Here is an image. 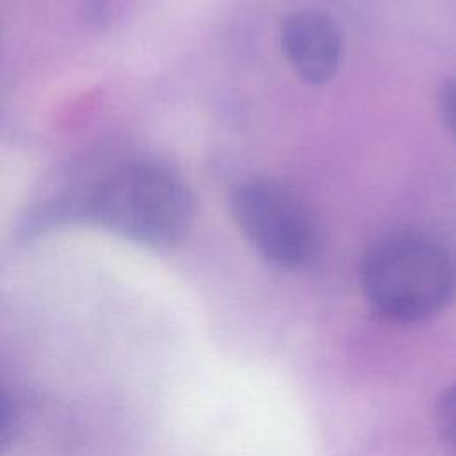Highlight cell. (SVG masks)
<instances>
[{
  "instance_id": "7a4b0ae2",
  "label": "cell",
  "mask_w": 456,
  "mask_h": 456,
  "mask_svg": "<svg viewBox=\"0 0 456 456\" xmlns=\"http://www.w3.org/2000/svg\"><path fill=\"white\" fill-rule=\"evenodd\" d=\"M360 283L367 301L387 319L411 322L438 312L454 285L449 253L433 239L390 235L363 256Z\"/></svg>"
},
{
  "instance_id": "52a82bcc",
  "label": "cell",
  "mask_w": 456,
  "mask_h": 456,
  "mask_svg": "<svg viewBox=\"0 0 456 456\" xmlns=\"http://www.w3.org/2000/svg\"><path fill=\"white\" fill-rule=\"evenodd\" d=\"M16 428V408L11 395L0 387V451L12 440Z\"/></svg>"
},
{
  "instance_id": "3957f363",
  "label": "cell",
  "mask_w": 456,
  "mask_h": 456,
  "mask_svg": "<svg viewBox=\"0 0 456 456\" xmlns=\"http://www.w3.org/2000/svg\"><path fill=\"white\" fill-rule=\"evenodd\" d=\"M232 214L255 251L274 265L303 267L317 253L315 217L283 183L251 180L239 185L232 196Z\"/></svg>"
},
{
  "instance_id": "5b68a950",
  "label": "cell",
  "mask_w": 456,
  "mask_h": 456,
  "mask_svg": "<svg viewBox=\"0 0 456 456\" xmlns=\"http://www.w3.org/2000/svg\"><path fill=\"white\" fill-rule=\"evenodd\" d=\"M436 424L444 442L456 454V385L442 394L436 406Z\"/></svg>"
},
{
  "instance_id": "8992f818",
  "label": "cell",
  "mask_w": 456,
  "mask_h": 456,
  "mask_svg": "<svg viewBox=\"0 0 456 456\" xmlns=\"http://www.w3.org/2000/svg\"><path fill=\"white\" fill-rule=\"evenodd\" d=\"M438 105L447 130L456 139V78H447L444 82L438 96Z\"/></svg>"
},
{
  "instance_id": "6da1fadb",
  "label": "cell",
  "mask_w": 456,
  "mask_h": 456,
  "mask_svg": "<svg viewBox=\"0 0 456 456\" xmlns=\"http://www.w3.org/2000/svg\"><path fill=\"white\" fill-rule=\"evenodd\" d=\"M87 214L118 235L166 248L180 242L189 232L194 201L187 185L167 167L132 162L94 187Z\"/></svg>"
},
{
  "instance_id": "277c9868",
  "label": "cell",
  "mask_w": 456,
  "mask_h": 456,
  "mask_svg": "<svg viewBox=\"0 0 456 456\" xmlns=\"http://www.w3.org/2000/svg\"><path fill=\"white\" fill-rule=\"evenodd\" d=\"M280 43L289 64L305 82L322 84L337 73L342 34L328 14L314 9L289 14L280 30Z\"/></svg>"
}]
</instances>
